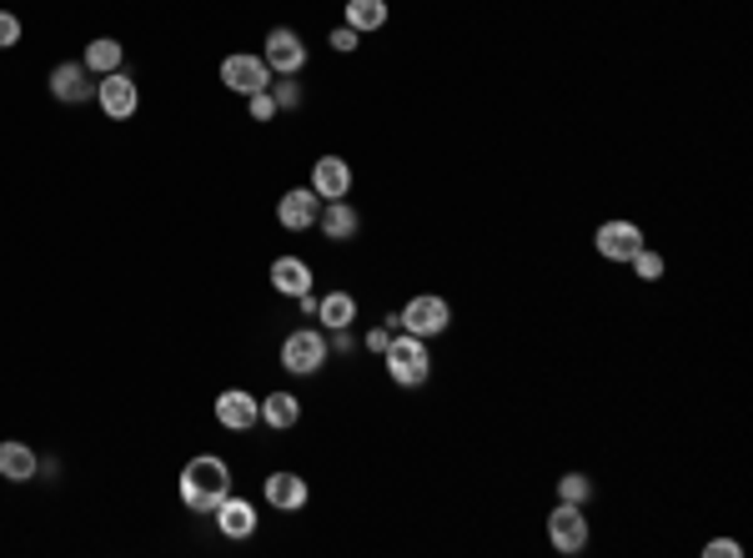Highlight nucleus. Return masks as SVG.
Segmentation results:
<instances>
[{
  "label": "nucleus",
  "mask_w": 753,
  "mask_h": 558,
  "mask_svg": "<svg viewBox=\"0 0 753 558\" xmlns=\"http://www.w3.org/2000/svg\"><path fill=\"white\" fill-rule=\"evenodd\" d=\"M181 503H187V513H196V518H212L216 503L232 493V468H226V458H216V453H196L187 468H181Z\"/></svg>",
  "instance_id": "obj_1"
},
{
  "label": "nucleus",
  "mask_w": 753,
  "mask_h": 558,
  "mask_svg": "<svg viewBox=\"0 0 753 558\" xmlns=\"http://www.w3.org/2000/svg\"><path fill=\"white\" fill-rule=\"evenodd\" d=\"M382 362H387V378L397 382V388H423V382L432 378V353H427V343L413 333H392Z\"/></svg>",
  "instance_id": "obj_2"
},
{
  "label": "nucleus",
  "mask_w": 753,
  "mask_h": 558,
  "mask_svg": "<svg viewBox=\"0 0 753 558\" xmlns=\"http://www.w3.org/2000/svg\"><path fill=\"white\" fill-rule=\"evenodd\" d=\"M397 333H413V337H442L452 327V302L437 298V292H417V298H407V308L397 312V317H387Z\"/></svg>",
  "instance_id": "obj_3"
},
{
  "label": "nucleus",
  "mask_w": 753,
  "mask_h": 558,
  "mask_svg": "<svg viewBox=\"0 0 753 558\" xmlns=\"http://www.w3.org/2000/svg\"><path fill=\"white\" fill-rule=\"evenodd\" d=\"M331 362V343L322 327H292V333L282 337V368L292 372V378H312V372H322Z\"/></svg>",
  "instance_id": "obj_4"
},
{
  "label": "nucleus",
  "mask_w": 753,
  "mask_h": 558,
  "mask_svg": "<svg viewBox=\"0 0 753 558\" xmlns=\"http://www.w3.org/2000/svg\"><path fill=\"white\" fill-rule=\"evenodd\" d=\"M593 538L588 528V513H583V503H553V513H548V544H553V554H583Z\"/></svg>",
  "instance_id": "obj_5"
},
{
  "label": "nucleus",
  "mask_w": 753,
  "mask_h": 558,
  "mask_svg": "<svg viewBox=\"0 0 753 558\" xmlns=\"http://www.w3.org/2000/svg\"><path fill=\"white\" fill-rule=\"evenodd\" d=\"M95 107L106 121H131L136 107H142V91L126 71H111V76H95Z\"/></svg>",
  "instance_id": "obj_6"
},
{
  "label": "nucleus",
  "mask_w": 753,
  "mask_h": 558,
  "mask_svg": "<svg viewBox=\"0 0 753 558\" xmlns=\"http://www.w3.org/2000/svg\"><path fill=\"white\" fill-rule=\"evenodd\" d=\"M222 86L232 96H257L271 86V66L261 56H251V51H236V56L222 60Z\"/></svg>",
  "instance_id": "obj_7"
},
{
  "label": "nucleus",
  "mask_w": 753,
  "mask_h": 558,
  "mask_svg": "<svg viewBox=\"0 0 753 558\" xmlns=\"http://www.w3.org/2000/svg\"><path fill=\"white\" fill-rule=\"evenodd\" d=\"M643 226L638 222H628V216H608V222L593 232V247H598V257L603 261H628L638 247H643Z\"/></svg>",
  "instance_id": "obj_8"
},
{
  "label": "nucleus",
  "mask_w": 753,
  "mask_h": 558,
  "mask_svg": "<svg viewBox=\"0 0 753 558\" xmlns=\"http://www.w3.org/2000/svg\"><path fill=\"white\" fill-rule=\"evenodd\" d=\"M212 413L226 433H251L261 423V398H251L247 388H226V392H216Z\"/></svg>",
  "instance_id": "obj_9"
},
{
  "label": "nucleus",
  "mask_w": 753,
  "mask_h": 558,
  "mask_svg": "<svg viewBox=\"0 0 753 558\" xmlns=\"http://www.w3.org/2000/svg\"><path fill=\"white\" fill-rule=\"evenodd\" d=\"M261 60L271 66V76H296L306 66V41L296 36L292 25H277L267 31V46H261Z\"/></svg>",
  "instance_id": "obj_10"
},
{
  "label": "nucleus",
  "mask_w": 753,
  "mask_h": 558,
  "mask_svg": "<svg viewBox=\"0 0 753 558\" xmlns=\"http://www.w3.org/2000/svg\"><path fill=\"white\" fill-rule=\"evenodd\" d=\"M306 187L317 191L322 202H341V197H347V191H352V161H347V156H317V161H312V181H306Z\"/></svg>",
  "instance_id": "obj_11"
},
{
  "label": "nucleus",
  "mask_w": 753,
  "mask_h": 558,
  "mask_svg": "<svg viewBox=\"0 0 753 558\" xmlns=\"http://www.w3.org/2000/svg\"><path fill=\"white\" fill-rule=\"evenodd\" d=\"M261 499H267L277 513H296V509H306L312 488H306L302 473H292V468H277V473H267V483H261Z\"/></svg>",
  "instance_id": "obj_12"
},
{
  "label": "nucleus",
  "mask_w": 753,
  "mask_h": 558,
  "mask_svg": "<svg viewBox=\"0 0 753 558\" xmlns=\"http://www.w3.org/2000/svg\"><path fill=\"white\" fill-rule=\"evenodd\" d=\"M322 216V197L312 187H292L282 191V202H277V222L286 226V232H312Z\"/></svg>",
  "instance_id": "obj_13"
},
{
  "label": "nucleus",
  "mask_w": 753,
  "mask_h": 558,
  "mask_svg": "<svg viewBox=\"0 0 753 558\" xmlns=\"http://www.w3.org/2000/svg\"><path fill=\"white\" fill-rule=\"evenodd\" d=\"M50 96H56L60 107H86V101L95 96L91 71H86L81 60H60L56 71H50Z\"/></svg>",
  "instance_id": "obj_14"
},
{
  "label": "nucleus",
  "mask_w": 753,
  "mask_h": 558,
  "mask_svg": "<svg viewBox=\"0 0 753 558\" xmlns=\"http://www.w3.org/2000/svg\"><path fill=\"white\" fill-rule=\"evenodd\" d=\"M216 528H222L226 538H251L257 534V503H247L241 493H226L222 503H216Z\"/></svg>",
  "instance_id": "obj_15"
},
{
  "label": "nucleus",
  "mask_w": 753,
  "mask_h": 558,
  "mask_svg": "<svg viewBox=\"0 0 753 558\" xmlns=\"http://www.w3.org/2000/svg\"><path fill=\"white\" fill-rule=\"evenodd\" d=\"M41 473V453L21 438H5L0 443V478L5 483H31Z\"/></svg>",
  "instance_id": "obj_16"
},
{
  "label": "nucleus",
  "mask_w": 753,
  "mask_h": 558,
  "mask_svg": "<svg viewBox=\"0 0 753 558\" xmlns=\"http://www.w3.org/2000/svg\"><path fill=\"white\" fill-rule=\"evenodd\" d=\"M271 287H277V298H302V292H312V282H317V277H312V261H302V257H277L271 261Z\"/></svg>",
  "instance_id": "obj_17"
},
{
  "label": "nucleus",
  "mask_w": 753,
  "mask_h": 558,
  "mask_svg": "<svg viewBox=\"0 0 753 558\" xmlns=\"http://www.w3.org/2000/svg\"><path fill=\"white\" fill-rule=\"evenodd\" d=\"M317 226H322V237L327 242H352L357 232H362V212H357L347 197H341V202H322Z\"/></svg>",
  "instance_id": "obj_18"
},
{
  "label": "nucleus",
  "mask_w": 753,
  "mask_h": 558,
  "mask_svg": "<svg viewBox=\"0 0 753 558\" xmlns=\"http://www.w3.org/2000/svg\"><path fill=\"white\" fill-rule=\"evenodd\" d=\"M81 66L91 76H111V71H126V46L116 36H95L91 46L81 51Z\"/></svg>",
  "instance_id": "obj_19"
},
{
  "label": "nucleus",
  "mask_w": 753,
  "mask_h": 558,
  "mask_svg": "<svg viewBox=\"0 0 753 558\" xmlns=\"http://www.w3.org/2000/svg\"><path fill=\"white\" fill-rule=\"evenodd\" d=\"M317 322H322V333H341V327H352L357 322V298L352 292H322L317 298Z\"/></svg>",
  "instance_id": "obj_20"
},
{
  "label": "nucleus",
  "mask_w": 753,
  "mask_h": 558,
  "mask_svg": "<svg viewBox=\"0 0 753 558\" xmlns=\"http://www.w3.org/2000/svg\"><path fill=\"white\" fill-rule=\"evenodd\" d=\"M261 423H267L271 433H286L302 423V398L296 392H267L261 398Z\"/></svg>",
  "instance_id": "obj_21"
},
{
  "label": "nucleus",
  "mask_w": 753,
  "mask_h": 558,
  "mask_svg": "<svg viewBox=\"0 0 753 558\" xmlns=\"http://www.w3.org/2000/svg\"><path fill=\"white\" fill-rule=\"evenodd\" d=\"M341 25H352L357 36H372V31H382V25H387V0H347Z\"/></svg>",
  "instance_id": "obj_22"
},
{
  "label": "nucleus",
  "mask_w": 753,
  "mask_h": 558,
  "mask_svg": "<svg viewBox=\"0 0 753 558\" xmlns=\"http://www.w3.org/2000/svg\"><path fill=\"white\" fill-rule=\"evenodd\" d=\"M628 267H633L638 282H663V272H668V261H663V252H653L648 242L633 252V257H628Z\"/></svg>",
  "instance_id": "obj_23"
},
{
  "label": "nucleus",
  "mask_w": 753,
  "mask_h": 558,
  "mask_svg": "<svg viewBox=\"0 0 753 558\" xmlns=\"http://www.w3.org/2000/svg\"><path fill=\"white\" fill-rule=\"evenodd\" d=\"M593 499V478L588 473H563L558 478V503H588Z\"/></svg>",
  "instance_id": "obj_24"
},
{
  "label": "nucleus",
  "mask_w": 753,
  "mask_h": 558,
  "mask_svg": "<svg viewBox=\"0 0 753 558\" xmlns=\"http://www.w3.org/2000/svg\"><path fill=\"white\" fill-rule=\"evenodd\" d=\"M267 91L277 96V107H282V111H296V107H302V86H296L292 76H271Z\"/></svg>",
  "instance_id": "obj_25"
},
{
  "label": "nucleus",
  "mask_w": 753,
  "mask_h": 558,
  "mask_svg": "<svg viewBox=\"0 0 753 558\" xmlns=\"http://www.w3.org/2000/svg\"><path fill=\"white\" fill-rule=\"evenodd\" d=\"M247 107H251V121H261V126H267V121H277V116H282V107H277V96H271V91L247 96Z\"/></svg>",
  "instance_id": "obj_26"
},
{
  "label": "nucleus",
  "mask_w": 753,
  "mask_h": 558,
  "mask_svg": "<svg viewBox=\"0 0 753 558\" xmlns=\"http://www.w3.org/2000/svg\"><path fill=\"white\" fill-rule=\"evenodd\" d=\"M21 15L15 11H0V51H11V46H21Z\"/></svg>",
  "instance_id": "obj_27"
},
{
  "label": "nucleus",
  "mask_w": 753,
  "mask_h": 558,
  "mask_svg": "<svg viewBox=\"0 0 753 558\" xmlns=\"http://www.w3.org/2000/svg\"><path fill=\"white\" fill-rule=\"evenodd\" d=\"M392 333H397V327H392V322H382V327H372V333L362 337V347H367V353L382 357V353H387V343H392Z\"/></svg>",
  "instance_id": "obj_28"
},
{
  "label": "nucleus",
  "mask_w": 753,
  "mask_h": 558,
  "mask_svg": "<svg viewBox=\"0 0 753 558\" xmlns=\"http://www.w3.org/2000/svg\"><path fill=\"white\" fill-rule=\"evenodd\" d=\"M357 46H362V36H357L352 25H337V31H331V51H341V56H352Z\"/></svg>",
  "instance_id": "obj_29"
},
{
  "label": "nucleus",
  "mask_w": 753,
  "mask_h": 558,
  "mask_svg": "<svg viewBox=\"0 0 753 558\" xmlns=\"http://www.w3.org/2000/svg\"><path fill=\"white\" fill-rule=\"evenodd\" d=\"M704 554H708V558H743V548L733 544V538H708Z\"/></svg>",
  "instance_id": "obj_30"
}]
</instances>
